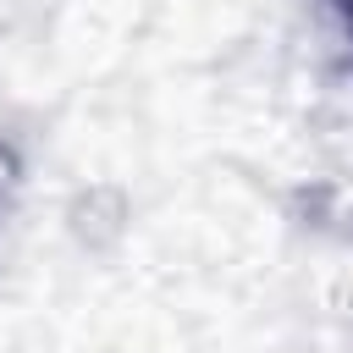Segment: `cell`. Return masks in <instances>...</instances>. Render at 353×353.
Listing matches in <instances>:
<instances>
[{"instance_id":"obj_1","label":"cell","mask_w":353,"mask_h":353,"mask_svg":"<svg viewBox=\"0 0 353 353\" xmlns=\"http://www.w3.org/2000/svg\"><path fill=\"white\" fill-rule=\"evenodd\" d=\"M325 6H331V11H336V17H342V28H347V33H353V0H325Z\"/></svg>"}]
</instances>
